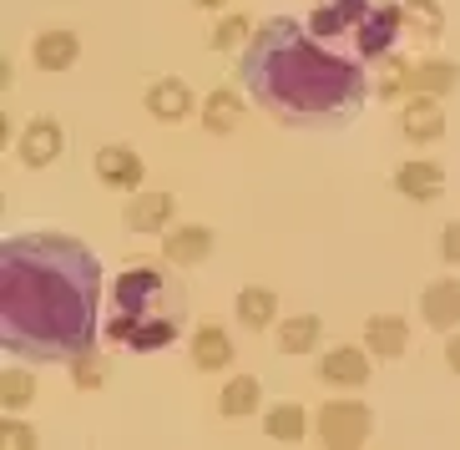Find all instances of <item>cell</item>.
Instances as JSON below:
<instances>
[{
    "label": "cell",
    "mask_w": 460,
    "mask_h": 450,
    "mask_svg": "<svg viewBox=\"0 0 460 450\" xmlns=\"http://www.w3.org/2000/svg\"><path fill=\"white\" fill-rule=\"evenodd\" d=\"M238 122H243V96H238V92L217 86V92L203 96V127H208V132H233Z\"/></svg>",
    "instance_id": "obj_23"
},
{
    "label": "cell",
    "mask_w": 460,
    "mask_h": 450,
    "mask_svg": "<svg viewBox=\"0 0 460 450\" xmlns=\"http://www.w3.org/2000/svg\"><path fill=\"white\" fill-rule=\"evenodd\" d=\"M192 5H198V11H223L228 0H192Z\"/></svg>",
    "instance_id": "obj_33"
},
{
    "label": "cell",
    "mask_w": 460,
    "mask_h": 450,
    "mask_svg": "<svg viewBox=\"0 0 460 450\" xmlns=\"http://www.w3.org/2000/svg\"><path fill=\"white\" fill-rule=\"evenodd\" d=\"M258 405H263V384H258L253 375H233V380L223 384V395H217V410H223L228 420H243Z\"/></svg>",
    "instance_id": "obj_22"
},
{
    "label": "cell",
    "mask_w": 460,
    "mask_h": 450,
    "mask_svg": "<svg viewBox=\"0 0 460 450\" xmlns=\"http://www.w3.org/2000/svg\"><path fill=\"white\" fill-rule=\"evenodd\" d=\"M394 188L405 192V198H415V203H430V198H440V192H446V167L430 163V157L400 163V167H394Z\"/></svg>",
    "instance_id": "obj_12"
},
{
    "label": "cell",
    "mask_w": 460,
    "mask_h": 450,
    "mask_svg": "<svg viewBox=\"0 0 460 450\" xmlns=\"http://www.w3.org/2000/svg\"><path fill=\"white\" fill-rule=\"evenodd\" d=\"M31 400H36L31 375H26V369H5V375H0V405H5V410H26Z\"/></svg>",
    "instance_id": "obj_26"
},
{
    "label": "cell",
    "mask_w": 460,
    "mask_h": 450,
    "mask_svg": "<svg viewBox=\"0 0 460 450\" xmlns=\"http://www.w3.org/2000/svg\"><path fill=\"white\" fill-rule=\"evenodd\" d=\"M102 263L71 233L0 243V349L31 365H71L102 334Z\"/></svg>",
    "instance_id": "obj_1"
},
{
    "label": "cell",
    "mask_w": 460,
    "mask_h": 450,
    "mask_svg": "<svg viewBox=\"0 0 460 450\" xmlns=\"http://www.w3.org/2000/svg\"><path fill=\"white\" fill-rule=\"evenodd\" d=\"M369 5H375V0H319L309 21H314V31H319V36H339V31L359 26V21L369 15Z\"/></svg>",
    "instance_id": "obj_19"
},
{
    "label": "cell",
    "mask_w": 460,
    "mask_h": 450,
    "mask_svg": "<svg viewBox=\"0 0 460 450\" xmlns=\"http://www.w3.org/2000/svg\"><path fill=\"white\" fill-rule=\"evenodd\" d=\"M188 319V294L177 284V273L163 263H132V269L111 284V319L107 340L132 349V355H157L182 334Z\"/></svg>",
    "instance_id": "obj_3"
},
{
    "label": "cell",
    "mask_w": 460,
    "mask_h": 450,
    "mask_svg": "<svg viewBox=\"0 0 460 450\" xmlns=\"http://www.w3.org/2000/svg\"><path fill=\"white\" fill-rule=\"evenodd\" d=\"M263 436L279 440V446H298V440L309 436V415H304V405H294V400L273 405L269 415H263Z\"/></svg>",
    "instance_id": "obj_21"
},
{
    "label": "cell",
    "mask_w": 460,
    "mask_h": 450,
    "mask_svg": "<svg viewBox=\"0 0 460 450\" xmlns=\"http://www.w3.org/2000/svg\"><path fill=\"white\" fill-rule=\"evenodd\" d=\"M400 132L410 142H435V137H446V107H440V96H410L405 107H400Z\"/></svg>",
    "instance_id": "obj_11"
},
{
    "label": "cell",
    "mask_w": 460,
    "mask_h": 450,
    "mask_svg": "<svg viewBox=\"0 0 460 450\" xmlns=\"http://www.w3.org/2000/svg\"><path fill=\"white\" fill-rule=\"evenodd\" d=\"M36 440H41V436H36L31 425H21V420H5V425H0V450H31Z\"/></svg>",
    "instance_id": "obj_29"
},
{
    "label": "cell",
    "mask_w": 460,
    "mask_h": 450,
    "mask_svg": "<svg viewBox=\"0 0 460 450\" xmlns=\"http://www.w3.org/2000/svg\"><path fill=\"white\" fill-rule=\"evenodd\" d=\"M460 86V61L450 56H425V61H390L379 76V96L400 101V96H446Z\"/></svg>",
    "instance_id": "obj_4"
},
{
    "label": "cell",
    "mask_w": 460,
    "mask_h": 450,
    "mask_svg": "<svg viewBox=\"0 0 460 450\" xmlns=\"http://www.w3.org/2000/svg\"><path fill=\"white\" fill-rule=\"evenodd\" d=\"M92 167H96V182H102V188H117V192H137L142 178H147L142 157H137L132 147H122V142H107V147L96 152Z\"/></svg>",
    "instance_id": "obj_8"
},
{
    "label": "cell",
    "mask_w": 460,
    "mask_h": 450,
    "mask_svg": "<svg viewBox=\"0 0 460 450\" xmlns=\"http://www.w3.org/2000/svg\"><path fill=\"white\" fill-rule=\"evenodd\" d=\"M319 334H324L319 314H294V319L279 324V349H284V355H309L314 344H319Z\"/></svg>",
    "instance_id": "obj_24"
},
{
    "label": "cell",
    "mask_w": 460,
    "mask_h": 450,
    "mask_svg": "<svg viewBox=\"0 0 460 450\" xmlns=\"http://www.w3.org/2000/svg\"><path fill=\"white\" fill-rule=\"evenodd\" d=\"M142 101H147V111L157 122H182V117H192V92H188V82H177V76L152 82Z\"/></svg>",
    "instance_id": "obj_16"
},
{
    "label": "cell",
    "mask_w": 460,
    "mask_h": 450,
    "mask_svg": "<svg viewBox=\"0 0 460 450\" xmlns=\"http://www.w3.org/2000/svg\"><path fill=\"white\" fill-rule=\"evenodd\" d=\"M400 11H405V31L415 36L420 46H430L435 36H440V21H446V11H440V0H405Z\"/></svg>",
    "instance_id": "obj_25"
},
{
    "label": "cell",
    "mask_w": 460,
    "mask_h": 450,
    "mask_svg": "<svg viewBox=\"0 0 460 450\" xmlns=\"http://www.w3.org/2000/svg\"><path fill=\"white\" fill-rule=\"evenodd\" d=\"M233 309H238V324L253 329V334H263V329L279 324V294L273 288H243L238 299H233Z\"/></svg>",
    "instance_id": "obj_20"
},
{
    "label": "cell",
    "mask_w": 460,
    "mask_h": 450,
    "mask_svg": "<svg viewBox=\"0 0 460 450\" xmlns=\"http://www.w3.org/2000/svg\"><path fill=\"white\" fill-rule=\"evenodd\" d=\"M248 36H253L248 15H223L213 26V51H238V46H248Z\"/></svg>",
    "instance_id": "obj_27"
},
{
    "label": "cell",
    "mask_w": 460,
    "mask_h": 450,
    "mask_svg": "<svg viewBox=\"0 0 460 450\" xmlns=\"http://www.w3.org/2000/svg\"><path fill=\"white\" fill-rule=\"evenodd\" d=\"M440 259H446V263H460V218L446 223V233H440Z\"/></svg>",
    "instance_id": "obj_30"
},
{
    "label": "cell",
    "mask_w": 460,
    "mask_h": 450,
    "mask_svg": "<svg viewBox=\"0 0 460 450\" xmlns=\"http://www.w3.org/2000/svg\"><path fill=\"white\" fill-rule=\"evenodd\" d=\"M188 355H192V365L203 369V375H217V369L233 365V334L223 324H203L198 334H192Z\"/></svg>",
    "instance_id": "obj_13"
},
{
    "label": "cell",
    "mask_w": 460,
    "mask_h": 450,
    "mask_svg": "<svg viewBox=\"0 0 460 450\" xmlns=\"http://www.w3.org/2000/svg\"><path fill=\"white\" fill-rule=\"evenodd\" d=\"M213 228L208 223H192V228H172L163 238V259L167 263H203L208 253H213Z\"/></svg>",
    "instance_id": "obj_18"
},
{
    "label": "cell",
    "mask_w": 460,
    "mask_h": 450,
    "mask_svg": "<svg viewBox=\"0 0 460 450\" xmlns=\"http://www.w3.org/2000/svg\"><path fill=\"white\" fill-rule=\"evenodd\" d=\"M0 142H15V122H11V111H0Z\"/></svg>",
    "instance_id": "obj_32"
},
{
    "label": "cell",
    "mask_w": 460,
    "mask_h": 450,
    "mask_svg": "<svg viewBox=\"0 0 460 450\" xmlns=\"http://www.w3.org/2000/svg\"><path fill=\"white\" fill-rule=\"evenodd\" d=\"M172 213H177V198L172 192H137L132 198V207H127V228L132 233H163L167 223H172Z\"/></svg>",
    "instance_id": "obj_15"
},
{
    "label": "cell",
    "mask_w": 460,
    "mask_h": 450,
    "mask_svg": "<svg viewBox=\"0 0 460 450\" xmlns=\"http://www.w3.org/2000/svg\"><path fill=\"white\" fill-rule=\"evenodd\" d=\"M446 365H450V375H460V329L450 334V344H446Z\"/></svg>",
    "instance_id": "obj_31"
},
{
    "label": "cell",
    "mask_w": 460,
    "mask_h": 450,
    "mask_svg": "<svg viewBox=\"0 0 460 450\" xmlns=\"http://www.w3.org/2000/svg\"><path fill=\"white\" fill-rule=\"evenodd\" d=\"M319 380L339 384V390H359L369 384V349H354V344H339L319 359Z\"/></svg>",
    "instance_id": "obj_10"
},
{
    "label": "cell",
    "mask_w": 460,
    "mask_h": 450,
    "mask_svg": "<svg viewBox=\"0 0 460 450\" xmlns=\"http://www.w3.org/2000/svg\"><path fill=\"white\" fill-rule=\"evenodd\" d=\"M238 82L258 111L284 127H344L369 96L365 66L314 41V31L294 15H273L248 36Z\"/></svg>",
    "instance_id": "obj_2"
},
{
    "label": "cell",
    "mask_w": 460,
    "mask_h": 450,
    "mask_svg": "<svg viewBox=\"0 0 460 450\" xmlns=\"http://www.w3.org/2000/svg\"><path fill=\"white\" fill-rule=\"evenodd\" d=\"M61 147H66V132H61L56 117H31L26 132L15 137V157L26 167H51L61 157Z\"/></svg>",
    "instance_id": "obj_7"
},
{
    "label": "cell",
    "mask_w": 460,
    "mask_h": 450,
    "mask_svg": "<svg viewBox=\"0 0 460 450\" xmlns=\"http://www.w3.org/2000/svg\"><path fill=\"white\" fill-rule=\"evenodd\" d=\"M365 349L375 359H400L410 349V324L400 314H375L365 324Z\"/></svg>",
    "instance_id": "obj_14"
},
{
    "label": "cell",
    "mask_w": 460,
    "mask_h": 450,
    "mask_svg": "<svg viewBox=\"0 0 460 450\" xmlns=\"http://www.w3.org/2000/svg\"><path fill=\"white\" fill-rule=\"evenodd\" d=\"M405 31V11L394 5V0H375L369 5V15L354 26V46H359V56L365 61H375V56H385L394 46V36Z\"/></svg>",
    "instance_id": "obj_6"
},
{
    "label": "cell",
    "mask_w": 460,
    "mask_h": 450,
    "mask_svg": "<svg viewBox=\"0 0 460 450\" xmlns=\"http://www.w3.org/2000/svg\"><path fill=\"white\" fill-rule=\"evenodd\" d=\"M31 56H36L41 71H71L76 56H82V41H76V31H41L31 41Z\"/></svg>",
    "instance_id": "obj_17"
},
{
    "label": "cell",
    "mask_w": 460,
    "mask_h": 450,
    "mask_svg": "<svg viewBox=\"0 0 460 450\" xmlns=\"http://www.w3.org/2000/svg\"><path fill=\"white\" fill-rule=\"evenodd\" d=\"M420 314H425V324L435 334H456L460 329V278H435V284H425Z\"/></svg>",
    "instance_id": "obj_9"
},
{
    "label": "cell",
    "mask_w": 460,
    "mask_h": 450,
    "mask_svg": "<svg viewBox=\"0 0 460 450\" xmlns=\"http://www.w3.org/2000/svg\"><path fill=\"white\" fill-rule=\"evenodd\" d=\"M71 380H76V390H96V384L107 380V369H102L96 349H92V355H82V359H71Z\"/></svg>",
    "instance_id": "obj_28"
},
{
    "label": "cell",
    "mask_w": 460,
    "mask_h": 450,
    "mask_svg": "<svg viewBox=\"0 0 460 450\" xmlns=\"http://www.w3.org/2000/svg\"><path fill=\"white\" fill-rule=\"evenodd\" d=\"M314 430H319V440H324L329 450H354L375 436V415H369V405H359V400H329V405L319 410Z\"/></svg>",
    "instance_id": "obj_5"
}]
</instances>
